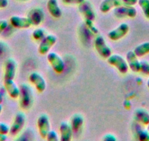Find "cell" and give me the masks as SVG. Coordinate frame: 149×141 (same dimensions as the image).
Returning a JSON list of instances; mask_svg holds the SVG:
<instances>
[{
  "mask_svg": "<svg viewBox=\"0 0 149 141\" xmlns=\"http://www.w3.org/2000/svg\"><path fill=\"white\" fill-rule=\"evenodd\" d=\"M19 104L24 110H29L32 107L34 103V94L33 90L29 85L26 84H21L20 85Z\"/></svg>",
  "mask_w": 149,
  "mask_h": 141,
  "instance_id": "1",
  "label": "cell"
},
{
  "mask_svg": "<svg viewBox=\"0 0 149 141\" xmlns=\"http://www.w3.org/2000/svg\"><path fill=\"white\" fill-rule=\"evenodd\" d=\"M107 60L110 66L116 68L121 74H127L129 70V66L126 59L119 54H111Z\"/></svg>",
  "mask_w": 149,
  "mask_h": 141,
  "instance_id": "2",
  "label": "cell"
},
{
  "mask_svg": "<svg viewBox=\"0 0 149 141\" xmlns=\"http://www.w3.org/2000/svg\"><path fill=\"white\" fill-rule=\"evenodd\" d=\"M94 47L97 53L102 58L107 59L112 54L111 49L102 35H97L96 37L94 40Z\"/></svg>",
  "mask_w": 149,
  "mask_h": 141,
  "instance_id": "3",
  "label": "cell"
},
{
  "mask_svg": "<svg viewBox=\"0 0 149 141\" xmlns=\"http://www.w3.org/2000/svg\"><path fill=\"white\" fill-rule=\"evenodd\" d=\"M47 60L52 66L53 69L57 74H61L65 69V63L63 59L56 52H48Z\"/></svg>",
  "mask_w": 149,
  "mask_h": 141,
  "instance_id": "4",
  "label": "cell"
},
{
  "mask_svg": "<svg viewBox=\"0 0 149 141\" xmlns=\"http://www.w3.org/2000/svg\"><path fill=\"white\" fill-rule=\"evenodd\" d=\"M26 124V116L22 112H19L17 113L14 118L13 122L12 125L10 127V132L13 136L18 135L23 129L24 128V126Z\"/></svg>",
  "mask_w": 149,
  "mask_h": 141,
  "instance_id": "5",
  "label": "cell"
},
{
  "mask_svg": "<svg viewBox=\"0 0 149 141\" xmlns=\"http://www.w3.org/2000/svg\"><path fill=\"white\" fill-rule=\"evenodd\" d=\"M57 41V38L54 35H48L42 41L38 47V52L41 55H45L50 51Z\"/></svg>",
  "mask_w": 149,
  "mask_h": 141,
  "instance_id": "6",
  "label": "cell"
},
{
  "mask_svg": "<svg viewBox=\"0 0 149 141\" xmlns=\"http://www.w3.org/2000/svg\"><path fill=\"white\" fill-rule=\"evenodd\" d=\"M129 31H130V26L126 23H122L116 28L109 32L107 36L111 41H117L125 37L128 34Z\"/></svg>",
  "mask_w": 149,
  "mask_h": 141,
  "instance_id": "7",
  "label": "cell"
},
{
  "mask_svg": "<svg viewBox=\"0 0 149 141\" xmlns=\"http://www.w3.org/2000/svg\"><path fill=\"white\" fill-rule=\"evenodd\" d=\"M37 125L41 137L46 139L47 135L51 129V123H50L48 116L45 114L40 115L37 118Z\"/></svg>",
  "mask_w": 149,
  "mask_h": 141,
  "instance_id": "8",
  "label": "cell"
},
{
  "mask_svg": "<svg viewBox=\"0 0 149 141\" xmlns=\"http://www.w3.org/2000/svg\"><path fill=\"white\" fill-rule=\"evenodd\" d=\"M29 80L34 85L36 90L39 93H42L46 89V81L40 74L37 72H32L29 76Z\"/></svg>",
  "mask_w": 149,
  "mask_h": 141,
  "instance_id": "9",
  "label": "cell"
},
{
  "mask_svg": "<svg viewBox=\"0 0 149 141\" xmlns=\"http://www.w3.org/2000/svg\"><path fill=\"white\" fill-rule=\"evenodd\" d=\"M137 11L134 6H128V5H121L114 10V15L118 18H135L137 16Z\"/></svg>",
  "mask_w": 149,
  "mask_h": 141,
  "instance_id": "10",
  "label": "cell"
},
{
  "mask_svg": "<svg viewBox=\"0 0 149 141\" xmlns=\"http://www.w3.org/2000/svg\"><path fill=\"white\" fill-rule=\"evenodd\" d=\"M17 62L13 58H8L5 63L4 80H14L16 75Z\"/></svg>",
  "mask_w": 149,
  "mask_h": 141,
  "instance_id": "11",
  "label": "cell"
},
{
  "mask_svg": "<svg viewBox=\"0 0 149 141\" xmlns=\"http://www.w3.org/2000/svg\"><path fill=\"white\" fill-rule=\"evenodd\" d=\"M10 23L16 29H27L32 25L28 17H21L18 16H11L10 18Z\"/></svg>",
  "mask_w": 149,
  "mask_h": 141,
  "instance_id": "12",
  "label": "cell"
},
{
  "mask_svg": "<svg viewBox=\"0 0 149 141\" xmlns=\"http://www.w3.org/2000/svg\"><path fill=\"white\" fill-rule=\"evenodd\" d=\"M129 68L134 73L140 72V61L134 51H129L126 55Z\"/></svg>",
  "mask_w": 149,
  "mask_h": 141,
  "instance_id": "13",
  "label": "cell"
},
{
  "mask_svg": "<svg viewBox=\"0 0 149 141\" xmlns=\"http://www.w3.org/2000/svg\"><path fill=\"white\" fill-rule=\"evenodd\" d=\"M27 17L30 19L32 25L38 26L43 21L45 18V13L41 8H35L29 12Z\"/></svg>",
  "mask_w": 149,
  "mask_h": 141,
  "instance_id": "14",
  "label": "cell"
},
{
  "mask_svg": "<svg viewBox=\"0 0 149 141\" xmlns=\"http://www.w3.org/2000/svg\"><path fill=\"white\" fill-rule=\"evenodd\" d=\"M4 85L10 97L14 99L19 97L20 87L14 82V80H4Z\"/></svg>",
  "mask_w": 149,
  "mask_h": 141,
  "instance_id": "15",
  "label": "cell"
},
{
  "mask_svg": "<svg viewBox=\"0 0 149 141\" xmlns=\"http://www.w3.org/2000/svg\"><path fill=\"white\" fill-rule=\"evenodd\" d=\"M59 132L61 141H70L72 138L73 130L70 123L67 122H61L59 126Z\"/></svg>",
  "mask_w": 149,
  "mask_h": 141,
  "instance_id": "16",
  "label": "cell"
},
{
  "mask_svg": "<svg viewBox=\"0 0 149 141\" xmlns=\"http://www.w3.org/2000/svg\"><path fill=\"white\" fill-rule=\"evenodd\" d=\"M123 5L121 0H103L100 6V11L102 13H107L112 9Z\"/></svg>",
  "mask_w": 149,
  "mask_h": 141,
  "instance_id": "17",
  "label": "cell"
},
{
  "mask_svg": "<svg viewBox=\"0 0 149 141\" xmlns=\"http://www.w3.org/2000/svg\"><path fill=\"white\" fill-rule=\"evenodd\" d=\"M79 9L80 11L84 15V16L85 17L86 19L91 20V21H93L95 20V13H94V9L92 8V5H91V4L90 2L85 1L82 4L79 5Z\"/></svg>",
  "mask_w": 149,
  "mask_h": 141,
  "instance_id": "18",
  "label": "cell"
},
{
  "mask_svg": "<svg viewBox=\"0 0 149 141\" xmlns=\"http://www.w3.org/2000/svg\"><path fill=\"white\" fill-rule=\"evenodd\" d=\"M47 9L50 15L54 18H59L62 16V11L57 0H48L47 2Z\"/></svg>",
  "mask_w": 149,
  "mask_h": 141,
  "instance_id": "19",
  "label": "cell"
},
{
  "mask_svg": "<svg viewBox=\"0 0 149 141\" xmlns=\"http://www.w3.org/2000/svg\"><path fill=\"white\" fill-rule=\"evenodd\" d=\"M134 119L138 123L147 126L149 123V113L145 109H137L134 113Z\"/></svg>",
  "mask_w": 149,
  "mask_h": 141,
  "instance_id": "20",
  "label": "cell"
},
{
  "mask_svg": "<svg viewBox=\"0 0 149 141\" xmlns=\"http://www.w3.org/2000/svg\"><path fill=\"white\" fill-rule=\"evenodd\" d=\"M84 123V119L83 116H81V114H74V116H72L70 123L73 132H77L82 127Z\"/></svg>",
  "mask_w": 149,
  "mask_h": 141,
  "instance_id": "21",
  "label": "cell"
},
{
  "mask_svg": "<svg viewBox=\"0 0 149 141\" xmlns=\"http://www.w3.org/2000/svg\"><path fill=\"white\" fill-rule=\"evenodd\" d=\"M134 52L138 57H143L149 54V41L143 43L134 48Z\"/></svg>",
  "mask_w": 149,
  "mask_h": 141,
  "instance_id": "22",
  "label": "cell"
},
{
  "mask_svg": "<svg viewBox=\"0 0 149 141\" xmlns=\"http://www.w3.org/2000/svg\"><path fill=\"white\" fill-rule=\"evenodd\" d=\"M137 3L143 11L146 18L149 19V0H138Z\"/></svg>",
  "mask_w": 149,
  "mask_h": 141,
  "instance_id": "23",
  "label": "cell"
},
{
  "mask_svg": "<svg viewBox=\"0 0 149 141\" xmlns=\"http://www.w3.org/2000/svg\"><path fill=\"white\" fill-rule=\"evenodd\" d=\"M46 36V32L42 28H37L32 32V37L35 41H42Z\"/></svg>",
  "mask_w": 149,
  "mask_h": 141,
  "instance_id": "24",
  "label": "cell"
},
{
  "mask_svg": "<svg viewBox=\"0 0 149 141\" xmlns=\"http://www.w3.org/2000/svg\"><path fill=\"white\" fill-rule=\"evenodd\" d=\"M140 72L149 75V62L140 61Z\"/></svg>",
  "mask_w": 149,
  "mask_h": 141,
  "instance_id": "25",
  "label": "cell"
},
{
  "mask_svg": "<svg viewBox=\"0 0 149 141\" xmlns=\"http://www.w3.org/2000/svg\"><path fill=\"white\" fill-rule=\"evenodd\" d=\"M46 140L48 141H58V135H57L55 131L51 129L50 132L48 133V135H47Z\"/></svg>",
  "mask_w": 149,
  "mask_h": 141,
  "instance_id": "26",
  "label": "cell"
},
{
  "mask_svg": "<svg viewBox=\"0 0 149 141\" xmlns=\"http://www.w3.org/2000/svg\"><path fill=\"white\" fill-rule=\"evenodd\" d=\"M138 138L140 140H149V132L148 130L140 131L138 133Z\"/></svg>",
  "mask_w": 149,
  "mask_h": 141,
  "instance_id": "27",
  "label": "cell"
},
{
  "mask_svg": "<svg viewBox=\"0 0 149 141\" xmlns=\"http://www.w3.org/2000/svg\"><path fill=\"white\" fill-rule=\"evenodd\" d=\"M10 132V126L4 122H0V134L8 135Z\"/></svg>",
  "mask_w": 149,
  "mask_h": 141,
  "instance_id": "28",
  "label": "cell"
},
{
  "mask_svg": "<svg viewBox=\"0 0 149 141\" xmlns=\"http://www.w3.org/2000/svg\"><path fill=\"white\" fill-rule=\"evenodd\" d=\"M86 25L87 26V27H88L90 30H91V32H92L93 33H94V34H97V33H98V30H97V29L94 27V24H93V21L86 19Z\"/></svg>",
  "mask_w": 149,
  "mask_h": 141,
  "instance_id": "29",
  "label": "cell"
},
{
  "mask_svg": "<svg viewBox=\"0 0 149 141\" xmlns=\"http://www.w3.org/2000/svg\"><path fill=\"white\" fill-rule=\"evenodd\" d=\"M86 0H62L64 3L67 5H81L83 2H85Z\"/></svg>",
  "mask_w": 149,
  "mask_h": 141,
  "instance_id": "30",
  "label": "cell"
},
{
  "mask_svg": "<svg viewBox=\"0 0 149 141\" xmlns=\"http://www.w3.org/2000/svg\"><path fill=\"white\" fill-rule=\"evenodd\" d=\"M8 27V22L6 20H0V35L2 34Z\"/></svg>",
  "mask_w": 149,
  "mask_h": 141,
  "instance_id": "31",
  "label": "cell"
},
{
  "mask_svg": "<svg viewBox=\"0 0 149 141\" xmlns=\"http://www.w3.org/2000/svg\"><path fill=\"white\" fill-rule=\"evenodd\" d=\"M123 5L128 6H134L137 3L138 0H121Z\"/></svg>",
  "mask_w": 149,
  "mask_h": 141,
  "instance_id": "32",
  "label": "cell"
},
{
  "mask_svg": "<svg viewBox=\"0 0 149 141\" xmlns=\"http://www.w3.org/2000/svg\"><path fill=\"white\" fill-rule=\"evenodd\" d=\"M103 140L107 141H115L116 140L117 138L113 134H107V135H105L103 137Z\"/></svg>",
  "mask_w": 149,
  "mask_h": 141,
  "instance_id": "33",
  "label": "cell"
},
{
  "mask_svg": "<svg viewBox=\"0 0 149 141\" xmlns=\"http://www.w3.org/2000/svg\"><path fill=\"white\" fill-rule=\"evenodd\" d=\"M8 0H0V9H4L8 6Z\"/></svg>",
  "mask_w": 149,
  "mask_h": 141,
  "instance_id": "34",
  "label": "cell"
},
{
  "mask_svg": "<svg viewBox=\"0 0 149 141\" xmlns=\"http://www.w3.org/2000/svg\"><path fill=\"white\" fill-rule=\"evenodd\" d=\"M8 140V135L6 134H0V141H5Z\"/></svg>",
  "mask_w": 149,
  "mask_h": 141,
  "instance_id": "35",
  "label": "cell"
},
{
  "mask_svg": "<svg viewBox=\"0 0 149 141\" xmlns=\"http://www.w3.org/2000/svg\"><path fill=\"white\" fill-rule=\"evenodd\" d=\"M2 102H3V97H2V95L0 93V104H2Z\"/></svg>",
  "mask_w": 149,
  "mask_h": 141,
  "instance_id": "36",
  "label": "cell"
},
{
  "mask_svg": "<svg viewBox=\"0 0 149 141\" xmlns=\"http://www.w3.org/2000/svg\"><path fill=\"white\" fill-rule=\"evenodd\" d=\"M2 110H3V107H2V104H0V115H1V113H2Z\"/></svg>",
  "mask_w": 149,
  "mask_h": 141,
  "instance_id": "37",
  "label": "cell"
},
{
  "mask_svg": "<svg viewBox=\"0 0 149 141\" xmlns=\"http://www.w3.org/2000/svg\"><path fill=\"white\" fill-rule=\"evenodd\" d=\"M147 87L149 88V79L148 80V81H147Z\"/></svg>",
  "mask_w": 149,
  "mask_h": 141,
  "instance_id": "38",
  "label": "cell"
},
{
  "mask_svg": "<svg viewBox=\"0 0 149 141\" xmlns=\"http://www.w3.org/2000/svg\"><path fill=\"white\" fill-rule=\"evenodd\" d=\"M147 126H148V128H147V130L148 131V132H149V123H148V124L147 125Z\"/></svg>",
  "mask_w": 149,
  "mask_h": 141,
  "instance_id": "39",
  "label": "cell"
},
{
  "mask_svg": "<svg viewBox=\"0 0 149 141\" xmlns=\"http://www.w3.org/2000/svg\"><path fill=\"white\" fill-rule=\"evenodd\" d=\"M24 1H26V0H24Z\"/></svg>",
  "mask_w": 149,
  "mask_h": 141,
  "instance_id": "40",
  "label": "cell"
}]
</instances>
